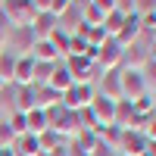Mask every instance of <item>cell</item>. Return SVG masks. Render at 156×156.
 <instances>
[{"instance_id":"cell-14","label":"cell","mask_w":156,"mask_h":156,"mask_svg":"<svg viewBox=\"0 0 156 156\" xmlns=\"http://www.w3.org/2000/svg\"><path fill=\"white\" fill-rule=\"evenodd\" d=\"M31 72H34V59L31 56H19L16 59V72H12V84L16 87H31Z\"/></svg>"},{"instance_id":"cell-29","label":"cell","mask_w":156,"mask_h":156,"mask_svg":"<svg viewBox=\"0 0 156 156\" xmlns=\"http://www.w3.org/2000/svg\"><path fill=\"white\" fill-rule=\"evenodd\" d=\"M69 6H72L69 0H50V9H47V12H50L53 19H59V16H62V12H66Z\"/></svg>"},{"instance_id":"cell-27","label":"cell","mask_w":156,"mask_h":156,"mask_svg":"<svg viewBox=\"0 0 156 156\" xmlns=\"http://www.w3.org/2000/svg\"><path fill=\"white\" fill-rule=\"evenodd\" d=\"M6 125H9V131L16 134V137L25 134V112H12L9 119H6Z\"/></svg>"},{"instance_id":"cell-19","label":"cell","mask_w":156,"mask_h":156,"mask_svg":"<svg viewBox=\"0 0 156 156\" xmlns=\"http://www.w3.org/2000/svg\"><path fill=\"white\" fill-rule=\"evenodd\" d=\"M112 125L122 128V131L134 125V109H131V103H128V100H119V103H115V119H112Z\"/></svg>"},{"instance_id":"cell-7","label":"cell","mask_w":156,"mask_h":156,"mask_svg":"<svg viewBox=\"0 0 156 156\" xmlns=\"http://www.w3.org/2000/svg\"><path fill=\"white\" fill-rule=\"evenodd\" d=\"M150 140L144 137V131L137 128H125L122 131V140H119V156H144Z\"/></svg>"},{"instance_id":"cell-10","label":"cell","mask_w":156,"mask_h":156,"mask_svg":"<svg viewBox=\"0 0 156 156\" xmlns=\"http://www.w3.org/2000/svg\"><path fill=\"white\" fill-rule=\"evenodd\" d=\"M147 62H150L147 47H140V44L125 47V53H122V69H128V72H144Z\"/></svg>"},{"instance_id":"cell-35","label":"cell","mask_w":156,"mask_h":156,"mask_svg":"<svg viewBox=\"0 0 156 156\" xmlns=\"http://www.w3.org/2000/svg\"><path fill=\"white\" fill-rule=\"evenodd\" d=\"M87 156H115V153H112L109 147H103V144H100V140H97V144H94V150H90Z\"/></svg>"},{"instance_id":"cell-9","label":"cell","mask_w":156,"mask_h":156,"mask_svg":"<svg viewBox=\"0 0 156 156\" xmlns=\"http://www.w3.org/2000/svg\"><path fill=\"white\" fill-rule=\"evenodd\" d=\"M140 34H144V31H140V16H134V12H131V16H125V22H122L119 34H115L112 41H115V44H119V47L125 50V47L137 44V41H140Z\"/></svg>"},{"instance_id":"cell-33","label":"cell","mask_w":156,"mask_h":156,"mask_svg":"<svg viewBox=\"0 0 156 156\" xmlns=\"http://www.w3.org/2000/svg\"><path fill=\"white\" fill-rule=\"evenodd\" d=\"M140 131H144V137H147V140H156V115H153V119H150L144 128H140Z\"/></svg>"},{"instance_id":"cell-1","label":"cell","mask_w":156,"mask_h":156,"mask_svg":"<svg viewBox=\"0 0 156 156\" xmlns=\"http://www.w3.org/2000/svg\"><path fill=\"white\" fill-rule=\"evenodd\" d=\"M44 112H47V128H50V131H56L62 140H69V137L78 134V119H75V112L66 109L62 103L53 106V109H44Z\"/></svg>"},{"instance_id":"cell-24","label":"cell","mask_w":156,"mask_h":156,"mask_svg":"<svg viewBox=\"0 0 156 156\" xmlns=\"http://www.w3.org/2000/svg\"><path fill=\"white\" fill-rule=\"evenodd\" d=\"M69 37H72V34H69V31H62V28H56L53 34L47 37L50 47L56 50V56H66V53H69Z\"/></svg>"},{"instance_id":"cell-8","label":"cell","mask_w":156,"mask_h":156,"mask_svg":"<svg viewBox=\"0 0 156 156\" xmlns=\"http://www.w3.org/2000/svg\"><path fill=\"white\" fill-rule=\"evenodd\" d=\"M34 47V34L31 28H9V37H6V50L12 56H28Z\"/></svg>"},{"instance_id":"cell-39","label":"cell","mask_w":156,"mask_h":156,"mask_svg":"<svg viewBox=\"0 0 156 156\" xmlns=\"http://www.w3.org/2000/svg\"><path fill=\"white\" fill-rule=\"evenodd\" d=\"M3 87H6V81H3V78H0V94H3Z\"/></svg>"},{"instance_id":"cell-25","label":"cell","mask_w":156,"mask_h":156,"mask_svg":"<svg viewBox=\"0 0 156 156\" xmlns=\"http://www.w3.org/2000/svg\"><path fill=\"white\" fill-rule=\"evenodd\" d=\"M122 22H125V16L112 9V12H106V19H103V25H100V28L106 31V37H115V34H119V28H122Z\"/></svg>"},{"instance_id":"cell-16","label":"cell","mask_w":156,"mask_h":156,"mask_svg":"<svg viewBox=\"0 0 156 156\" xmlns=\"http://www.w3.org/2000/svg\"><path fill=\"white\" fill-rule=\"evenodd\" d=\"M12 150H16V156H44L34 134H19L16 144H12Z\"/></svg>"},{"instance_id":"cell-36","label":"cell","mask_w":156,"mask_h":156,"mask_svg":"<svg viewBox=\"0 0 156 156\" xmlns=\"http://www.w3.org/2000/svg\"><path fill=\"white\" fill-rule=\"evenodd\" d=\"M31 6H34V12H47L50 9V0H31Z\"/></svg>"},{"instance_id":"cell-20","label":"cell","mask_w":156,"mask_h":156,"mask_svg":"<svg viewBox=\"0 0 156 156\" xmlns=\"http://www.w3.org/2000/svg\"><path fill=\"white\" fill-rule=\"evenodd\" d=\"M28 56L34 62H59V56H56V50L50 47V41H34V47H31Z\"/></svg>"},{"instance_id":"cell-3","label":"cell","mask_w":156,"mask_h":156,"mask_svg":"<svg viewBox=\"0 0 156 156\" xmlns=\"http://www.w3.org/2000/svg\"><path fill=\"white\" fill-rule=\"evenodd\" d=\"M119 81H122V100H137V97H144L147 94V78L144 72H128V69H119Z\"/></svg>"},{"instance_id":"cell-32","label":"cell","mask_w":156,"mask_h":156,"mask_svg":"<svg viewBox=\"0 0 156 156\" xmlns=\"http://www.w3.org/2000/svg\"><path fill=\"white\" fill-rule=\"evenodd\" d=\"M144 78H147V87H156V62H147Z\"/></svg>"},{"instance_id":"cell-2","label":"cell","mask_w":156,"mask_h":156,"mask_svg":"<svg viewBox=\"0 0 156 156\" xmlns=\"http://www.w3.org/2000/svg\"><path fill=\"white\" fill-rule=\"evenodd\" d=\"M0 12H3V19L9 22V28H28L31 19L37 16L34 6H31V0H3Z\"/></svg>"},{"instance_id":"cell-23","label":"cell","mask_w":156,"mask_h":156,"mask_svg":"<svg viewBox=\"0 0 156 156\" xmlns=\"http://www.w3.org/2000/svg\"><path fill=\"white\" fill-rule=\"evenodd\" d=\"M34 109V84L31 87H19L16 94V112H31Z\"/></svg>"},{"instance_id":"cell-12","label":"cell","mask_w":156,"mask_h":156,"mask_svg":"<svg viewBox=\"0 0 156 156\" xmlns=\"http://www.w3.org/2000/svg\"><path fill=\"white\" fill-rule=\"evenodd\" d=\"M28 28H31V34H34V41H47V37L59 28V22L50 16V12H37V16L31 19V25H28Z\"/></svg>"},{"instance_id":"cell-31","label":"cell","mask_w":156,"mask_h":156,"mask_svg":"<svg viewBox=\"0 0 156 156\" xmlns=\"http://www.w3.org/2000/svg\"><path fill=\"white\" fill-rule=\"evenodd\" d=\"M6 37H9V22L3 19V12H0V50H6Z\"/></svg>"},{"instance_id":"cell-21","label":"cell","mask_w":156,"mask_h":156,"mask_svg":"<svg viewBox=\"0 0 156 156\" xmlns=\"http://www.w3.org/2000/svg\"><path fill=\"white\" fill-rule=\"evenodd\" d=\"M37 144H41V153H44V156H50L56 147H62V144H66V140H62L56 131H50V128H47L44 134H37Z\"/></svg>"},{"instance_id":"cell-11","label":"cell","mask_w":156,"mask_h":156,"mask_svg":"<svg viewBox=\"0 0 156 156\" xmlns=\"http://www.w3.org/2000/svg\"><path fill=\"white\" fill-rule=\"evenodd\" d=\"M90 112H94V119H97L100 128H109L112 119H115V103L106 100V97H100V94H94V100H90Z\"/></svg>"},{"instance_id":"cell-30","label":"cell","mask_w":156,"mask_h":156,"mask_svg":"<svg viewBox=\"0 0 156 156\" xmlns=\"http://www.w3.org/2000/svg\"><path fill=\"white\" fill-rule=\"evenodd\" d=\"M153 9H156V0H134V16H144Z\"/></svg>"},{"instance_id":"cell-38","label":"cell","mask_w":156,"mask_h":156,"mask_svg":"<svg viewBox=\"0 0 156 156\" xmlns=\"http://www.w3.org/2000/svg\"><path fill=\"white\" fill-rule=\"evenodd\" d=\"M144 156H156V140H150V144H147V150H144Z\"/></svg>"},{"instance_id":"cell-4","label":"cell","mask_w":156,"mask_h":156,"mask_svg":"<svg viewBox=\"0 0 156 156\" xmlns=\"http://www.w3.org/2000/svg\"><path fill=\"white\" fill-rule=\"evenodd\" d=\"M94 84H72L66 94L59 97V103L66 109H72V112H78V109H84V106H90V100H94Z\"/></svg>"},{"instance_id":"cell-15","label":"cell","mask_w":156,"mask_h":156,"mask_svg":"<svg viewBox=\"0 0 156 156\" xmlns=\"http://www.w3.org/2000/svg\"><path fill=\"white\" fill-rule=\"evenodd\" d=\"M59 106V94L47 84H34V109H53Z\"/></svg>"},{"instance_id":"cell-28","label":"cell","mask_w":156,"mask_h":156,"mask_svg":"<svg viewBox=\"0 0 156 156\" xmlns=\"http://www.w3.org/2000/svg\"><path fill=\"white\" fill-rule=\"evenodd\" d=\"M12 144H16V134L9 131V125H6V122H0V150H9Z\"/></svg>"},{"instance_id":"cell-6","label":"cell","mask_w":156,"mask_h":156,"mask_svg":"<svg viewBox=\"0 0 156 156\" xmlns=\"http://www.w3.org/2000/svg\"><path fill=\"white\" fill-rule=\"evenodd\" d=\"M122 53L125 50L112 41V37H106V44L100 47V53H97V69L100 72H115V69H122Z\"/></svg>"},{"instance_id":"cell-13","label":"cell","mask_w":156,"mask_h":156,"mask_svg":"<svg viewBox=\"0 0 156 156\" xmlns=\"http://www.w3.org/2000/svg\"><path fill=\"white\" fill-rule=\"evenodd\" d=\"M100 97H106L112 103L122 100V81H119V69L115 72H100Z\"/></svg>"},{"instance_id":"cell-26","label":"cell","mask_w":156,"mask_h":156,"mask_svg":"<svg viewBox=\"0 0 156 156\" xmlns=\"http://www.w3.org/2000/svg\"><path fill=\"white\" fill-rule=\"evenodd\" d=\"M53 69H56V62H34L31 81H34V84H47V81H50V75H53Z\"/></svg>"},{"instance_id":"cell-41","label":"cell","mask_w":156,"mask_h":156,"mask_svg":"<svg viewBox=\"0 0 156 156\" xmlns=\"http://www.w3.org/2000/svg\"><path fill=\"white\" fill-rule=\"evenodd\" d=\"M0 6H3V0H0Z\"/></svg>"},{"instance_id":"cell-40","label":"cell","mask_w":156,"mask_h":156,"mask_svg":"<svg viewBox=\"0 0 156 156\" xmlns=\"http://www.w3.org/2000/svg\"><path fill=\"white\" fill-rule=\"evenodd\" d=\"M150 44H156V31H153V41H150Z\"/></svg>"},{"instance_id":"cell-18","label":"cell","mask_w":156,"mask_h":156,"mask_svg":"<svg viewBox=\"0 0 156 156\" xmlns=\"http://www.w3.org/2000/svg\"><path fill=\"white\" fill-rule=\"evenodd\" d=\"M72 84H75V81H72V75L66 72V66H59V62H56V69H53V75H50V81H47V87H53L56 94L62 97V94H66V90H69Z\"/></svg>"},{"instance_id":"cell-37","label":"cell","mask_w":156,"mask_h":156,"mask_svg":"<svg viewBox=\"0 0 156 156\" xmlns=\"http://www.w3.org/2000/svg\"><path fill=\"white\" fill-rule=\"evenodd\" d=\"M50 156H69V144H62V147H56Z\"/></svg>"},{"instance_id":"cell-22","label":"cell","mask_w":156,"mask_h":156,"mask_svg":"<svg viewBox=\"0 0 156 156\" xmlns=\"http://www.w3.org/2000/svg\"><path fill=\"white\" fill-rule=\"evenodd\" d=\"M16 59L9 50H0V78H3L6 84H12V72H16Z\"/></svg>"},{"instance_id":"cell-5","label":"cell","mask_w":156,"mask_h":156,"mask_svg":"<svg viewBox=\"0 0 156 156\" xmlns=\"http://www.w3.org/2000/svg\"><path fill=\"white\" fill-rule=\"evenodd\" d=\"M62 66H66V72L72 75L75 84H90V81L97 78V72H100L94 62H87L84 56H66V62H62Z\"/></svg>"},{"instance_id":"cell-34","label":"cell","mask_w":156,"mask_h":156,"mask_svg":"<svg viewBox=\"0 0 156 156\" xmlns=\"http://www.w3.org/2000/svg\"><path fill=\"white\" fill-rule=\"evenodd\" d=\"M90 6H97L100 12H112V9H115L112 0H90Z\"/></svg>"},{"instance_id":"cell-17","label":"cell","mask_w":156,"mask_h":156,"mask_svg":"<svg viewBox=\"0 0 156 156\" xmlns=\"http://www.w3.org/2000/svg\"><path fill=\"white\" fill-rule=\"evenodd\" d=\"M47 131V112L44 109H31V112H25V134H44Z\"/></svg>"}]
</instances>
